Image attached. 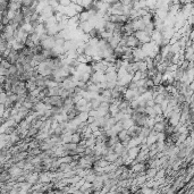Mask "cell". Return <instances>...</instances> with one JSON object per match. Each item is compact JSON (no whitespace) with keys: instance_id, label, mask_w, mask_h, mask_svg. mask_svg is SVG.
Wrapping results in <instances>:
<instances>
[{"instance_id":"obj_1","label":"cell","mask_w":194,"mask_h":194,"mask_svg":"<svg viewBox=\"0 0 194 194\" xmlns=\"http://www.w3.org/2000/svg\"><path fill=\"white\" fill-rule=\"evenodd\" d=\"M141 152L140 148L138 147H133V148H129L128 151H127V154H128L129 159H134L138 156V153Z\"/></svg>"},{"instance_id":"obj_2","label":"cell","mask_w":194,"mask_h":194,"mask_svg":"<svg viewBox=\"0 0 194 194\" xmlns=\"http://www.w3.org/2000/svg\"><path fill=\"white\" fill-rule=\"evenodd\" d=\"M144 169H145V166H144V164H142L141 161L138 162V164H136V165H134V167H133V170L136 171V173H138V171H143Z\"/></svg>"},{"instance_id":"obj_3","label":"cell","mask_w":194,"mask_h":194,"mask_svg":"<svg viewBox=\"0 0 194 194\" xmlns=\"http://www.w3.org/2000/svg\"><path fill=\"white\" fill-rule=\"evenodd\" d=\"M157 175V170L154 169V167H152L151 169H149V170L147 171V176L148 177H153Z\"/></svg>"},{"instance_id":"obj_4","label":"cell","mask_w":194,"mask_h":194,"mask_svg":"<svg viewBox=\"0 0 194 194\" xmlns=\"http://www.w3.org/2000/svg\"><path fill=\"white\" fill-rule=\"evenodd\" d=\"M162 175H165V171H164V170H161V171H160V173H158V174H157V175H156V177H157V178H159V177H164V176H162Z\"/></svg>"}]
</instances>
